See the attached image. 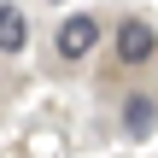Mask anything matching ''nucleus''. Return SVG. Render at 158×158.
<instances>
[{
  "label": "nucleus",
  "mask_w": 158,
  "mask_h": 158,
  "mask_svg": "<svg viewBox=\"0 0 158 158\" xmlns=\"http://www.w3.org/2000/svg\"><path fill=\"white\" fill-rule=\"evenodd\" d=\"M152 47H158V29L147 18H123V23H117V59H123V64H147Z\"/></svg>",
  "instance_id": "1"
},
{
  "label": "nucleus",
  "mask_w": 158,
  "mask_h": 158,
  "mask_svg": "<svg viewBox=\"0 0 158 158\" xmlns=\"http://www.w3.org/2000/svg\"><path fill=\"white\" fill-rule=\"evenodd\" d=\"M94 41H100V23H94L88 12H76V18L59 23V59H88Z\"/></svg>",
  "instance_id": "2"
},
{
  "label": "nucleus",
  "mask_w": 158,
  "mask_h": 158,
  "mask_svg": "<svg viewBox=\"0 0 158 158\" xmlns=\"http://www.w3.org/2000/svg\"><path fill=\"white\" fill-rule=\"evenodd\" d=\"M152 123H158V106L147 100V94H129V100H123V129H129L135 141H147Z\"/></svg>",
  "instance_id": "3"
},
{
  "label": "nucleus",
  "mask_w": 158,
  "mask_h": 158,
  "mask_svg": "<svg viewBox=\"0 0 158 158\" xmlns=\"http://www.w3.org/2000/svg\"><path fill=\"white\" fill-rule=\"evenodd\" d=\"M23 41H29V23H23V12L0 0V53H18Z\"/></svg>",
  "instance_id": "4"
}]
</instances>
